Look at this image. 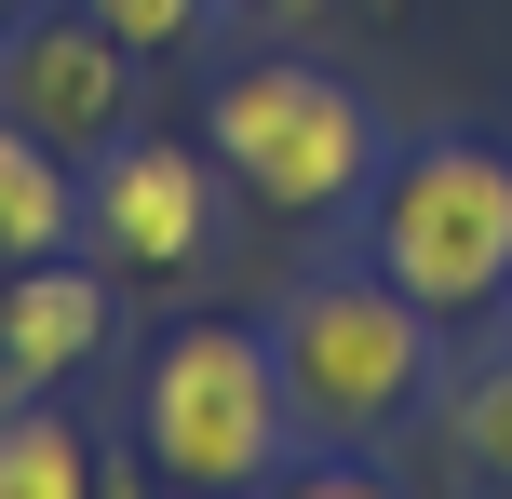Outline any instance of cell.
Here are the masks:
<instances>
[{
	"label": "cell",
	"mask_w": 512,
	"mask_h": 499,
	"mask_svg": "<svg viewBox=\"0 0 512 499\" xmlns=\"http://www.w3.org/2000/svg\"><path fill=\"white\" fill-rule=\"evenodd\" d=\"M135 68L149 54L122 41L108 14H14V41H0V108H14L41 149H68V162H95V149H122L135 135Z\"/></svg>",
	"instance_id": "obj_5"
},
{
	"label": "cell",
	"mask_w": 512,
	"mask_h": 499,
	"mask_svg": "<svg viewBox=\"0 0 512 499\" xmlns=\"http://www.w3.org/2000/svg\"><path fill=\"white\" fill-rule=\"evenodd\" d=\"M95 230L68 189V149H41V135L0 108V257H68V243Z\"/></svg>",
	"instance_id": "obj_8"
},
{
	"label": "cell",
	"mask_w": 512,
	"mask_h": 499,
	"mask_svg": "<svg viewBox=\"0 0 512 499\" xmlns=\"http://www.w3.org/2000/svg\"><path fill=\"white\" fill-rule=\"evenodd\" d=\"M81 14H108L135 54H176V41H203V14H216V0H81Z\"/></svg>",
	"instance_id": "obj_11"
},
{
	"label": "cell",
	"mask_w": 512,
	"mask_h": 499,
	"mask_svg": "<svg viewBox=\"0 0 512 499\" xmlns=\"http://www.w3.org/2000/svg\"><path fill=\"white\" fill-rule=\"evenodd\" d=\"M81 486H95V446H81L41 392H14L0 405V499H81Z\"/></svg>",
	"instance_id": "obj_9"
},
{
	"label": "cell",
	"mask_w": 512,
	"mask_h": 499,
	"mask_svg": "<svg viewBox=\"0 0 512 499\" xmlns=\"http://www.w3.org/2000/svg\"><path fill=\"white\" fill-rule=\"evenodd\" d=\"M95 351H108V284L68 257H14V284H0V405L81 378Z\"/></svg>",
	"instance_id": "obj_7"
},
{
	"label": "cell",
	"mask_w": 512,
	"mask_h": 499,
	"mask_svg": "<svg viewBox=\"0 0 512 499\" xmlns=\"http://www.w3.org/2000/svg\"><path fill=\"white\" fill-rule=\"evenodd\" d=\"M432 324L391 270H324L270 311V365H283V405H297L310 446H378L432 405Z\"/></svg>",
	"instance_id": "obj_1"
},
{
	"label": "cell",
	"mask_w": 512,
	"mask_h": 499,
	"mask_svg": "<svg viewBox=\"0 0 512 499\" xmlns=\"http://www.w3.org/2000/svg\"><path fill=\"white\" fill-rule=\"evenodd\" d=\"M445 459H459L472 486H512V351L445 392Z\"/></svg>",
	"instance_id": "obj_10"
},
{
	"label": "cell",
	"mask_w": 512,
	"mask_h": 499,
	"mask_svg": "<svg viewBox=\"0 0 512 499\" xmlns=\"http://www.w3.org/2000/svg\"><path fill=\"white\" fill-rule=\"evenodd\" d=\"M243 14H270V27H310V14H324V0H243Z\"/></svg>",
	"instance_id": "obj_12"
},
{
	"label": "cell",
	"mask_w": 512,
	"mask_h": 499,
	"mask_svg": "<svg viewBox=\"0 0 512 499\" xmlns=\"http://www.w3.org/2000/svg\"><path fill=\"white\" fill-rule=\"evenodd\" d=\"M203 149H216V176H243L270 216H351L364 189L391 176L378 162V108H364L337 68H297V54L216 81Z\"/></svg>",
	"instance_id": "obj_3"
},
{
	"label": "cell",
	"mask_w": 512,
	"mask_h": 499,
	"mask_svg": "<svg viewBox=\"0 0 512 499\" xmlns=\"http://www.w3.org/2000/svg\"><path fill=\"white\" fill-rule=\"evenodd\" d=\"M135 446H149L162 486H270L283 446H297V405H283V365H270V324H176L135 378Z\"/></svg>",
	"instance_id": "obj_2"
},
{
	"label": "cell",
	"mask_w": 512,
	"mask_h": 499,
	"mask_svg": "<svg viewBox=\"0 0 512 499\" xmlns=\"http://www.w3.org/2000/svg\"><path fill=\"white\" fill-rule=\"evenodd\" d=\"M81 216H95L108 270H135V284L203 270V243H216V149L122 135V149H95V176H81Z\"/></svg>",
	"instance_id": "obj_6"
},
{
	"label": "cell",
	"mask_w": 512,
	"mask_h": 499,
	"mask_svg": "<svg viewBox=\"0 0 512 499\" xmlns=\"http://www.w3.org/2000/svg\"><path fill=\"white\" fill-rule=\"evenodd\" d=\"M0 41H14V0H0Z\"/></svg>",
	"instance_id": "obj_13"
},
{
	"label": "cell",
	"mask_w": 512,
	"mask_h": 499,
	"mask_svg": "<svg viewBox=\"0 0 512 499\" xmlns=\"http://www.w3.org/2000/svg\"><path fill=\"white\" fill-rule=\"evenodd\" d=\"M364 243L418 311H499L512 297V162L499 149H405L364 189Z\"/></svg>",
	"instance_id": "obj_4"
}]
</instances>
